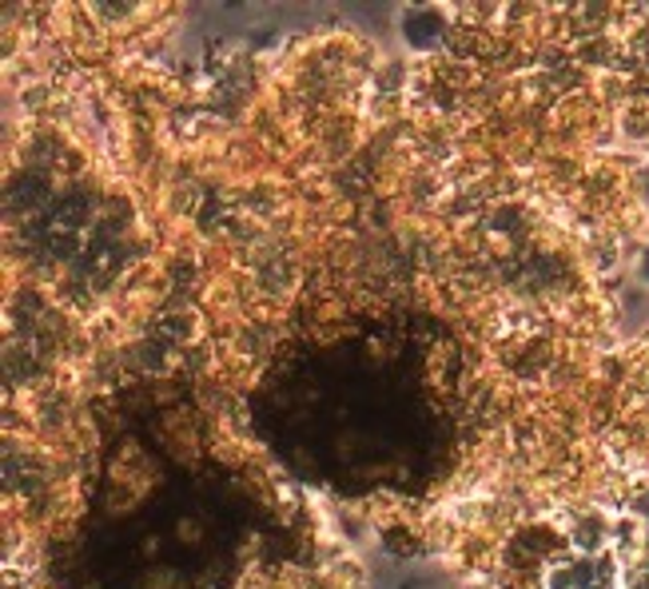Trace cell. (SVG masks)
Segmentation results:
<instances>
[{
	"label": "cell",
	"mask_w": 649,
	"mask_h": 589,
	"mask_svg": "<svg viewBox=\"0 0 649 589\" xmlns=\"http://www.w3.org/2000/svg\"><path fill=\"white\" fill-rule=\"evenodd\" d=\"M638 272H641V279L649 284V247H646V255H641V267H638Z\"/></svg>",
	"instance_id": "6da1fadb"
}]
</instances>
